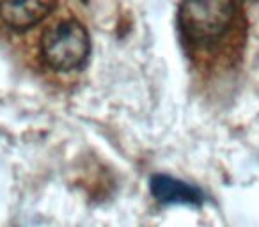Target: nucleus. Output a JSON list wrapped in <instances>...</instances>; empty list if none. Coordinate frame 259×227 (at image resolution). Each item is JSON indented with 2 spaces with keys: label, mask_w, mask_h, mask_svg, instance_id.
Returning a JSON list of instances; mask_svg holds the SVG:
<instances>
[{
  "label": "nucleus",
  "mask_w": 259,
  "mask_h": 227,
  "mask_svg": "<svg viewBox=\"0 0 259 227\" xmlns=\"http://www.w3.org/2000/svg\"><path fill=\"white\" fill-rule=\"evenodd\" d=\"M151 194L155 195L156 201L163 204H201L202 202V192L199 188L163 174L151 177Z\"/></svg>",
  "instance_id": "4"
},
{
  "label": "nucleus",
  "mask_w": 259,
  "mask_h": 227,
  "mask_svg": "<svg viewBox=\"0 0 259 227\" xmlns=\"http://www.w3.org/2000/svg\"><path fill=\"white\" fill-rule=\"evenodd\" d=\"M240 8L233 2H187L180 6V30L192 54L208 55L224 48L238 25Z\"/></svg>",
  "instance_id": "1"
},
{
  "label": "nucleus",
  "mask_w": 259,
  "mask_h": 227,
  "mask_svg": "<svg viewBox=\"0 0 259 227\" xmlns=\"http://www.w3.org/2000/svg\"><path fill=\"white\" fill-rule=\"evenodd\" d=\"M91 39L85 27L76 20H62L48 27L41 37L43 61L57 71H73L85 64Z\"/></svg>",
  "instance_id": "2"
},
{
  "label": "nucleus",
  "mask_w": 259,
  "mask_h": 227,
  "mask_svg": "<svg viewBox=\"0 0 259 227\" xmlns=\"http://www.w3.org/2000/svg\"><path fill=\"white\" fill-rule=\"evenodd\" d=\"M52 9H55L54 2H2L0 20L13 30H27L39 23Z\"/></svg>",
  "instance_id": "3"
}]
</instances>
